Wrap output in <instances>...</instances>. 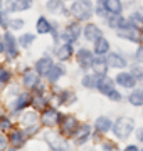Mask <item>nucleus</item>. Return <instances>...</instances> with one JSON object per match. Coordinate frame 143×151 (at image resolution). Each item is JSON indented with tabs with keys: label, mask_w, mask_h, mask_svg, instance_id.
Here are the masks:
<instances>
[{
	"label": "nucleus",
	"mask_w": 143,
	"mask_h": 151,
	"mask_svg": "<svg viewBox=\"0 0 143 151\" xmlns=\"http://www.w3.org/2000/svg\"><path fill=\"white\" fill-rule=\"evenodd\" d=\"M47 9L51 12H62L64 10V4H62V0H49Z\"/></svg>",
	"instance_id": "29"
},
{
	"label": "nucleus",
	"mask_w": 143,
	"mask_h": 151,
	"mask_svg": "<svg viewBox=\"0 0 143 151\" xmlns=\"http://www.w3.org/2000/svg\"><path fill=\"white\" fill-rule=\"evenodd\" d=\"M47 138V143H49L54 150H64L66 148V141H64V138H59L57 134H54V133H51V134L46 136Z\"/></svg>",
	"instance_id": "12"
},
{
	"label": "nucleus",
	"mask_w": 143,
	"mask_h": 151,
	"mask_svg": "<svg viewBox=\"0 0 143 151\" xmlns=\"http://www.w3.org/2000/svg\"><path fill=\"white\" fill-rule=\"evenodd\" d=\"M64 74V70H62V67H59V65H52V69L49 70V74H47V77H49L51 82H56L57 79H59L61 76Z\"/></svg>",
	"instance_id": "25"
},
{
	"label": "nucleus",
	"mask_w": 143,
	"mask_h": 151,
	"mask_svg": "<svg viewBox=\"0 0 143 151\" xmlns=\"http://www.w3.org/2000/svg\"><path fill=\"white\" fill-rule=\"evenodd\" d=\"M59 121H61V114L56 109H46L44 114H42V124H46V126H54Z\"/></svg>",
	"instance_id": "4"
},
{
	"label": "nucleus",
	"mask_w": 143,
	"mask_h": 151,
	"mask_svg": "<svg viewBox=\"0 0 143 151\" xmlns=\"http://www.w3.org/2000/svg\"><path fill=\"white\" fill-rule=\"evenodd\" d=\"M0 129H10V121L7 118H0Z\"/></svg>",
	"instance_id": "34"
},
{
	"label": "nucleus",
	"mask_w": 143,
	"mask_h": 151,
	"mask_svg": "<svg viewBox=\"0 0 143 151\" xmlns=\"http://www.w3.org/2000/svg\"><path fill=\"white\" fill-rule=\"evenodd\" d=\"M94 126H96V129L99 133H108L111 129V121L108 118H98L96 123H94Z\"/></svg>",
	"instance_id": "19"
},
{
	"label": "nucleus",
	"mask_w": 143,
	"mask_h": 151,
	"mask_svg": "<svg viewBox=\"0 0 143 151\" xmlns=\"http://www.w3.org/2000/svg\"><path fill=\"white\" fill-rule=\"evenodd\" d=\"M130 25L135 27V29H138V30H143V15L133 14V15L130 17Z\"/></svg>",
	"instance_id": "26"
},
{
	"label": "nucleus",
	"mask_w": 143,
	"mask_h": 151,
	"mask_svg": "<svg viewBox=\"0 0 143 151\" xmlns=\"http://www.w3.org/2000/svg\"><path fill=\"white\" fill-rule=\"evenodd\" d=\"M98 89L103 94H108L110 96L111 92L115 91V84H113V81H111L110 77H106V76H103V77H99V82H98Z\"/></svg>",
	"instance_id": "11"
},
{
	"label": "nucleus",
	"mask_w": 143,
	"mask_h": 151,
	"mask_svg": "<svg viewBox=\"0 0 143 151\" xmlns=\"http://www.w3.org/2000/svg\"><path fill=\"white\" fill-rule=\"evenodd\" d=\"M88 138H89V126H83V128H81V133H79L77 138H76V143L77 145H83Z\"/></svg>",
	"instance_id": "30"
},
{
	"label": "nucleus",
	"mask_w": 143,
	"mask_h": 151,
	"mask_svg": "<svg viewBox=\"0 0 143 151\" xmlns=\"http://www.w3.org/2000/svg\"><path fill=\"white\" fill-rule=\"evenodd\" d=\"M84 35H86L88 40H98L101 37V30L96 25H93V24H88L86 29H84Z\"/></svg>",
	"instance_id": "14"
},
{
	"label": "nucleus",
	"mask_w": 143,
	"mask_h": 151,
	"mask_svg": "<svg viewBox=\"0 0 143 151\" xmlns=\"http://www.w3.org/2000/svg\"><path fill=\"white\" fill-rule=\"evenodd\" d=\"M105 7H106V10L111 12V14H115V15H120L121 9H123V5H121L120 0H106Z\"/></svg>",
	"instance_id": "17"
},
{
	"label": "nucleus",
	"mask_w": 143,
	"mask_h": 151,
	"mask_svg": "<svg viewBox=\"0 0 143 151\" xmlns=\"http://www.w3.org/2000/svg\"><path fill=\"white\" fill-rule=\"evenodd\" d=\"M10 143L14 148H20V146H24V136L20 131H12L10 133Z\"/></svg>",
	"instance_id": "22"
},
{
	"label": "nucleus",
	"mask_w": 143,
	"mask_h": 151,
	"mask_svg": "<svg viewBox=\"0 0 143 151\" xmlns=\"http://www.w3.org/2000/svg\"><path fill=\"white\" fill-rule=\"evenodd\" d=\"M9 25H10V29H20V27H24V22L22 20H12Z\"/></svg>",
	"instance_id": "36"
},
{
	"label": "nucleus",
	"mask_w": 143,
	"mask_h": 151,
	"mask_svg": "<svg viewBox=\"0 0 143 151\" xmlns=\"http://www.w3.org/2000/svg\"><path fill=\"white\" fill-rule=\"evenodd\" d=\"M34 39H35V37H34L32 34H24L22 37H20V44L27 47V45H30V44L34 42Z\"/></svg>",
	"instance_id": "32"
},
{
	"label": "nucleus",
	"mask_w": 143,
	"mask_h": 151,
	"mask_svg": "<svg viewBox=\"0 0 143 151\" xmlns=\"http://www.w3.org/2000/svg\"><path fill=\"white\" fill-rule=\"evenodd\" d=\"M9 79H10L9 70H5V69H2V67H0V84H5Z\"/></svg>",
	"instance_id": "33"
},
{
	"label": "nucleus",
	"mask_w": 143,
	"mask_h": 151,
	"mask_svg": "<svg viewBox=\"0 0 143 151\" xmlns=\"http://www.w3.org/2000/svg\"><path fill=\"white\" fill-rule=\"evenodd\" d=\"M110 25L111 27H126V20L123 17H111L110 19Z\"/></svg>",
	"instance_id": "31"
},
{
	"label": "nucleus",
	"mask_w": 143,
	"mask_h": 151,
	"mask_svg": "<svg viewBox=\"0 0 143 151\" xmlns=\"http://www.w3.org/2000/svg\"><path fill=\"white\" fill-rule=\"evenodd\" d=\"M37 32L39 34H47V32H51V24L47 22V19L46 17H40L37 20Z\"/></svg>",
	"instance_id": "24"
},
{
	"label": "nucleus",
	"mask_w": 143,
	"mask_h": 151,
	"mask_svg": "<svg viewBox=\"0 0 143 151\" xmlns=\"http://www.w3.org/2000/svg\"><path fill=\"white\" fill-rule=\"evenodd\" d=\"M98 82H99V77L96 74H88V76H84V79H83V84L86 87H98Z\"/></svg>",
	"instance_id": "27"
},
{
	"label": "nucleus",
	"mask_w": 143,
	"mask_h": 151,
	"mask_svg": "<svg viewBox=\"0 0 143 151\" xmlns=\"http://www.w3.org/2000/svg\"><path fill=\"white\" fill-rule=\"evenodd\" d=\"M116 82L123 87H133L136 84V79L133 74H128V72H121V74L116 76Z\"/></svg>",
	"instance_id": "7"
},
{
	"label": "nucleus",
	"mask_w": 143,
	"mask_h": 151,
	"mask_svg": "<svg viewBox=\"0 0 143 151\" xmlns=\"http://www.w3.org/2000/svg\"><path fill=\"white\" fill-rule=\"evenodd\" d=\"M108 49H110V44H108V40L103 37H99L98 40H96V44H94V52L99 55H103L108 52Z\"/></svg>",
	"instance_id": "18"
},
{
	"label": "nucleus",
	"mask_w": 143,
	"mask_h": 151,
	"mask_svg": "<svg viewBox=\"0 0 143 151\" xmlns=\"http://www.w3.org/2000/svg\"><path fill=\"white\" fill-rule=\"evenodd\" d=\"M136 60L138 62H143V47H140L136 50Z\"/></svg>",
	"instance_id": "38"
},
{
	"label": "nucleus",
	"mask_w": 143,
	"mask_h": 151,
	"mask_svg": "<svg viewBox=\"0 0 143 151\" xmlns=\"http://www.w3.org/2000/svg\"><path fill=\"white\" fill-rule=\"evenodd\" d=\"M2 50H4V44L0 42V52H2Z\"/></svg>",
	"instance_id": "43"
},
{
	"label": "nucleus",
	"mask_w": 143,
	"mask_h": 151,
	"mask_svg": "<svg viewBox=\"0 0 143 151\" xmlns=\"http://www.w3.org/2000/svg\"><path fill=\"white\" fill-rule=\"evenodd\" d=\"M71 10L79 20H86L91 15V12H93V2L91 0H76L72 4Z\"/></svg>",
	"instance_id": "2"
},
{
	"label": "nucleus",
	"mask_w": 143,
	"mask_h": 151,
	"mask_svg": "<svg viewBox=\"0 0 143 151\" xmlns=\"http://www.w3.org/2000/svg\"><path fill=\"white\" fill-rule=\"evenodd\" d=\"M44 104H46V101L42 99V96H37V97H35V106H39V108H42Z\"/></svg>",
	"instance_id": "37"
},
{
	"label": "nucleus",
	"mask_w": 143,
	"mask_h": 151,
	"mask_svg": "<svg viewBox=\"0 0 143 151\" xmlns=\"http://www.w3.org/2000/svg\"><path fill=\"white\" fill-rule=\"evenodd\" d=\"M0 25H2V27H9V20H7L5 12H0Z\"/></svg>",
	"instance_id": "35"
},
{
	"label": "nucleus",
	"mask_w": 143,
	"mask_h": 151,
	"mask_svg": "<svg viewBox=\"0 0 143 151\" xmlns=\"http://www.w3.org/2000/svg\"><path fill=\"white\" fill-rule=\"evenodd\" d=\"M57 57H59L61 60H66V59H69L71 57V54H72V47H71V44H62L59 49H57Z\"/></svg>",
	"instance_id": "20"
},
{
	"label": "nucleus",
	"mask_w": 143,
	"mask_h": 151,
	"mask_svg": "<svg viewBox=\"0 0 143 151\" xmlns=\"http://www.w3.org/2000/svg\"><path fill=\"white\" fill-rule=\"evenodd\" d=\"M133 128H135V121H133L131 118H125V116L118 119L116 124L113 126L115 134L118 136V138H121V139H125V138H128V136L131 134Z\"/></svg>",
	"instance_id": "1"
},
{
	"label": "nucleus",
	"mask_w": 143,
	"mask_h": 151,
	"mask_svg": "<svg viewBox=\"0 0 143 151\" xmlns=\"http://www.w3.org/2000/svg\"><path fill=\"white\" fill-rule=\"evenodd\" d=\"M30 5H32V0H9V10L12 12L27 10Z\"/></svg>",
	"instance_id": "8"
},
{
	"label": "nucleus",
	"mask_w": 143,
	"mask_h": 151,
	"mask_svg": "<svg viewBox=\"0 0 143 151\" xmlns=\"http://www.w3.org/2000/svg\"><path fill=\"white\" fill-rule=\"evenodd\" d=\"M110 97L113 99V101H120V99H121L120 92H116V91H113V92H111V94H110Z\"/></svg>",
	"instance_id": "39"
},
{
	"label": "nucleus",
	"mask_w": 143,
	"mask_h": 151,
	"mask_svg": "<svg viewBox=\"0 0 143 151\" xmlns=\"http://www.w3.org/2000/svg\"><path fill=\"white\" fill-rule=\"evenodd\" d=\"M5 146H7V141H5V138H4V136H0V150H4Z\"/></svg>",
	"instance_id": "40"
},
{
	"label": "nucleus",
	"mask_w": 143,
	"mask_h": 151,
	"mask_svg": "<svg viewBox=\"0 0 143 151\" xmlns=\"http://www.w3.org/2000/svg\"><path fill=\"white\" fill-rule=\"evenodd\" d=\"M118 37H123V39H128V40H133V42H138L140 37H138V29L135 27H120L116 30Z\"/></svg>",
	"instance_id": "5"
},
{
	"label": "nucleus",
	"mask_w": 143,
	"mask_h": 151,
	"mask_svg": "<svg viewBox=\"0 0 143 151\" xmlns=\"http://www.w3.org/2000/svg\"><path fill=\"white\" fill-rule=\"evenodd\" d=\"M5 47H7V55L9 59H14L17 57V45H15V39L10 32L5 34Z\"/></svg>",
	"instance_id": "10"
},
{
	"label": "nucleus",
	"mask_w": 143,
	"mask_h": 151,
	"mask_svg": "<svg viewBox=\"0 0 143 151\" xmlns=\"http://www.w3.org/2000/svg\"><path fill=\"white\" fill-rule=\"evenodd\" d=\"M138 139H140V141H143V129H140V131H138Z\"/></svg>",
	"instance_id": "41"
},
{
	"label": "nucleus",
	"mask_w": 143,
	"mask_h": 151,
	"mask_svg": "<svg viewBox=\"0 0 143 151\" xmlns=\"http://www.w3.org/2000/svg\"><path fill=\"white\" fill-rule=\"evenodd\" d=\"M126 151H136V146H128V148H126Z\"/></svg>",
	"instance_id": "42"
},
{
	"label": "nucleus",
	"mask_w": 143,
	"mask_h": 151,
	"mask_svg": "<svg viewBox=\"0 0 143 151\" xmlns=\"http://www.w3.org/2000/svg\"><path fill=\"white\" fill-rule=\"evenodd\" d=\"M79 131V126H77V121L72 116H67V118L62 119V133L66 136H74Z\"/></svg>",
	"instance_id": "3"
},
{
	"label": "nucleus",
	"mask_w": 143,
	"mask_h": 151,
	"mask_svg": "<svg viewBox=\"0 0 143 151\" xmlns=\"http://www.w3.org/2000/svg\"><path fill=\"white\" fill-rule=\"evenodd\" d=\"M106 62L111 65V67H125L126 65V60L123 59L121 55H118V54H110L108 57H106Z\"/></svg>",
	"instance_id": "15"
},
{
	"label": "nucleus",
	"mask_w": 143,
	"mask_h": 151,
	"mask_svg": "<svg viewBox=\"0 0 143 151\" xmlns=\"http://www.w3.org/2000/svg\"><path fill=\"white\" fill-rule=\"evenodd\" d=\"M79 34H81V29H79V25H77V24H71V25H69L66 30H64L62 37H66L67 40H77Z\"/></svg>",
	"instance_id": "13"
},
{
	"label": "nucleus",
	"mask_w": 143,
	"mask_h": 151,
	"mask_svg": "<svg viewBox=\"0 0 143 151\" xmlns=\"http://www.w3.org/2000/svg\"><path fill=\"white\" fill-rule=\"evenodd\" d=\"M77 62H79V65H81V67L88 69V67H91V65H93L94 57H93V54H91L89 50H86V49H81V50L77 52Z\"/></svg>",
	"instance_id": "6"
},
{
	"label": "nucleus",
	"mask_w": 143,
	"mask_h": 151,
	"mask_svg": "<svg viewBox=\"0 0 143 151\" xmlns=\"http://www.w3.org/2000/svg\"><path fill=\"white\" fill-rule=\"evenodd\" d=\"M30 103H32V97H30V94H22V96L17 97L15 104H14V109H15V111H20L22 108H27Z\"/></svg>",
	"instance_id": "16"
},
{
	"label": "nucleus",
	"mask_w": 143,
	"mask_h": 151,
	"mask_svg": "<svg viewBox=\"0 0 143 151\" xmlns=\"http://www.w3.org/2000/svg\"><path fill=\"white\" fill-rule=\"evenodd\" d=\"M52 60L49 57H42L40 60H37V64H35V70H37L40 76H47L49 74V70L52 69Z\"/></svg>",
	"instance_id": "9"
},
{
	"label": "nucleus",
	"mask_w": 143,
	"mask_h": 151,
	"mask_svg": "<svg viewBox=\"0 0 143 151\" xmlns=\"http://www.w3.org/2000/svg\"><path fill=\"white\" fill-rule=\"evenodd\" d=\"M108 62L105 59H94L93 62V69L96 70V74H106V69H108Z\"/></svg>",
	"instance_id": "23"
},
{
	"label": "nucleus",
	"mask_w": 143,
	"mask_h": 151,
	"mask_svg": "<svg viewBox=\"0 0 143 151\" xmlns=\"http://www.w3.org/2000/svg\"><path fill=\"white\" fill-rule=\"evenodd\" d=\"M130 103L133 104V106H142L143 104V92L142 91H135V92H131L130 94Z\"/></svg>",
	"instance_id": "28"
},
{
	"label": "nucleus",
	"mask_w": 143,
	"mask_h": 151,
	"mask_svg": "<svg viewBox=\"0 0 143 151\" xmlns=\"http://www.w3.org/2000/svg\"><path fill=\"white\" fill-rule=\"evenodd\" d=\"M0 7H2V0H0Z\"/></svg>",
	"instance_id": "44"
},
{
	"label": "nucleus",
	"mask_w": 143,
	"mask_h": 151,
	"mask_svg": "<svg viewBox=\"0 0 143 151\" xmlns=\"http://www.w3.org/2000/svg\"><path fill=\"white\" fill-rule=\"evenodd\" d=\"M37 74L39 72H35V70H27L25 74H24V84L29 87H34L35 84H37Z\"/></svg>",
	"instance_id": "21"
}]
</instances>
